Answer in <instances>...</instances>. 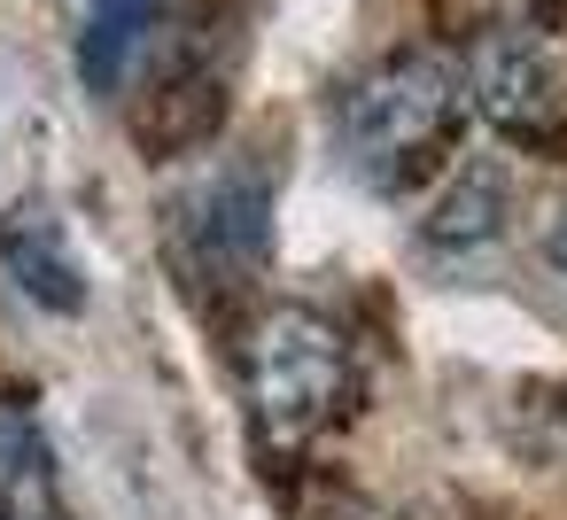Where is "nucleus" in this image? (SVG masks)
<instances>
[{"label": "nucleus", "instance_id": "f257e3e1", "mask_svg": "<svg viewBox=\"0 0 567 520\" xmlns=\"http://www.w3.org/2000/svg\"><path fill=\"white\" fill-rule=\"evenodd\" d=\"M466 125V86H458V55L435 48H404L389 63H373L342 110H334V148L342 164L373 187V195H404L412 179H427L451 141Z\"/></svg>", "mask_w": 567, "mask_h": 520}, {"label": "nucleus", "instance_id": "f03ea898", "mask_svg": "<svg viewBox=\"0 0 567 520\" xmlns=\"http://www.w3.org/2000/svg\"><path fill=\"white\" fill-rule=\"evenodd\" d=\"M249 412L265 443L303 450L358 412V350L327 311L280 303L249 334Z\"/></svg>", "mask_w": 567, "mask_h": 520}, {"label": "nucleus", "instance_id": "7ed1b4c3", "mask_svg": "<svg viewBox=\"0 0 567 520\" xmlns=\"http://www.w3.org/2000/svg\"><path fill=\"white\" fill-rule=\"evenodd\" d=\"M458 86H466V117H482L505 141H544L567 110V71L536 24L474 32V48L458 55Z\"/></svg>", "mask_w": 567, "mask_h": 520}, {"label": "nucleus", "instance_id": "20e7f679", "mask_svg": "<svg viewBox=\"0 0 567 520\" xmlns=\"http://www.w3.org/2000/svg\"><path fill=\"white\" fill-rule=\"evenodd\" d=\"M172 218H179V264L203 288H241L272 241V179L265 171H210Z\"/></svg>", "mask_w": 567, "mask_h": 520}, {"label": "nucleus", "instance_id": "39448f33", "mask_svg": "<svg viewBox=\"0 0 567 520\" xmlns=\"http://www.w3.org/2000/svg\"><path fill=\"white\" fill-rule=\"evenodd\" d=\"M0 272L17 280V295H32L40 311H86V257L71 241V226L48 202H17L0 218Z\"/></svg>", "mask_w": 567, "mask_h": 520}, {"label": "nucleus", "instance_id": "423d86ee", "mask_svg": "<svg viewBox=\"0 0 567 520\" xmlns=\"http://www.w3.org/2000/svg\"><path fill=\"white\" fill-rule=\"evenodd\" d=\"M156 24H164V0H71V55H79L86 94L117 102Z\"/></svg>", "mask_w": 567, "mask_h": 520}, {"label": "nucleus", "instance_id": "0eeeda50", "mask_svg": "<svg viewBox=\"0 0 567 520\" xmlns=\"http://www.w3.org/2000/svg\"><path fill=\"white\" fill-rule=\"evenodd\" d=\"M55 512H63V481L40 419L24 404H0V520H55Z\"/></svg>", "mask_w": 567, "mask_h": 520}, {"label": "nucleus", "instance_id": "6e6552de", "mask_svg": "<svg viewBox=\"0 0 567 520\" xmlns=\"http://www.w3.org/2000/svg\"><path fill=\"white\" fill-rule=\"evenodd\" d=\"M497 233H505V171H497V164H466V171L451 179V195L435 202V218H427V249L474 257V249H489Z\"/></svg>", "mask_w": 567, "mask_h": 520}, {"label": "nucleus", "instance_id": "1a4fd4ad", "mask_svg": "<svg viewBox=\"0 0 567 520\" xmlns=\"http://www.w3.org/2000/svg\"><path fill=\"white\" fill-rule=\"evenodd\" d=\"M544 257H551V272L567 280V210H559V218L544 226Z\"/></svg>", "mask_w": 567, "mask_h": 520}]
</instances>
